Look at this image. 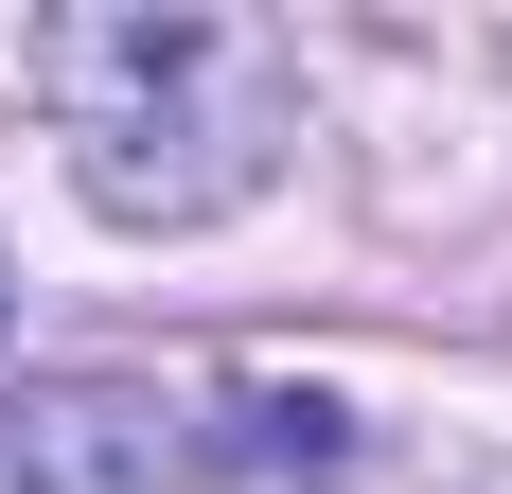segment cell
Here are the masks:
<instances>
[{
	"mask_svg": "<svg viewBox=\"0 0 512 494\" xmlns=\"http://www.w3.org/2000/svg\"><path fill=\"white\" fill-rule=\"evenodd\" d=\"M0 318H18V283H0Z\"/></svg>",
	"mask_w": 512,
	"mask_h": 494,
	"instance_id": "3957f363",
	"label": "cell"
},
{
	"mask_svg": "<svg viewBox=\"0 0 512 494\" xmlns=\"http://www.w3.org/2000/svg\"><path fill=\"white\" fill-rule=\"evenodd\" d=\"M354 442L318 389H18L0 406V494H195V477H318Z\"/></svg>",
	"mask_w": 512,
	"mask_h": 494,
	"instance_id": "7a4b0ae2",
	"label": "cell"
},
{
	"mask_svg": "<svg viewBox=\"0 0 512 494\" xmlns=\"http://www.w3.org/2000/svg\"><path fill=\"white\" fill-rule=\"evenodd\" d=\"M36 106L106 230H212L301 142V53L212 0H106V18H36Z\"/></svg>",
	"mask_w": 512,
	"mask_h": 494,
	"instance_id": "6da1fadb",
	"label": "cell"
}]
</instances>
